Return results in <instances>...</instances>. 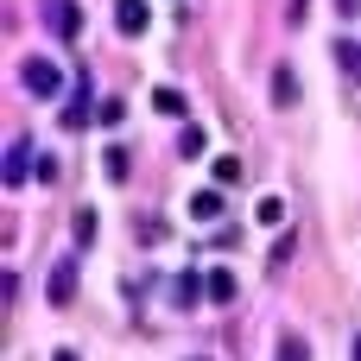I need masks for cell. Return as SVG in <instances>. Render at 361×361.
<instances>
[{
  "mask_svg": "<svg viewBox=\"0 0 361 361\" xmlns=\"http://www.w3.org/2000/svg\"><path fill=\"white\" fill-rule=\"evenodd\" d=\"M19 82H25V95H38V102L63 95V70H57L51 57H25V63H19Z\"/></svg>",
  "mask_w": 361,
  "mask_h": 361,
  "instance_id": "cell-1",
  "label": "cell"
},
{
  "mask_svg": "<svg viewBox=\"0 0 361 361\" xmlns=\"http://www.w3.org/2000/svg\"><path fill=\"white\" fill-rule=\"evenodd\" d=\"M25 178H32V140L19 133V140H6V165H0V184H6V190H19Z\"/></svg>",
  "mask_w": 361,
  "mask_h": 361,
  "instance_id": "cell-2",
  "label": "cell"
},
{
  "mask_svg": "<svg viewBox=\"0 0 361 361\" xmlns=\"http://www.w3.org/2000/svg\"><path fill=\"white\" fill-rule=\"evenodd\" d=\"M44 298H51L57 311H63V305L76 298V260H57V267L44 273Z\"/></svg>",
  "mask_w": 361,
  "mask_h": 361,
  "instance_id": "cell-3",
  "label": "cell"
},
{
  "mask_svg": "<svg viewBox=\"0 0 361 361\" xmlns=\"http://www.w3.org/2000/svg\"><path fill=\"white\" fill-rule=\"evenodd\" d=\"M203 298H209V305H235V298H241L235 273H228V267H209V273H203Z\"/></svg>",
  "mask_w": 361,
  "mask_h": 361,
  "instance_id": "cell-4",
  "label": "cell"
},
{
  "mask_svg": "<svg viewBox=\"0 0 361 361\" xmlns=\"http://www.w3.org/2000/svg\"><path fill=\"white\" fill-rule=\"evenodd\" d=\"M146 19H152V6H146V0H114V25H121L127 38H140V32H146Z\"/></svg>",
  "mask_w": 361,
  "mask_h": 361,
  "instance_id": "cell-5",
  "label": "cell"
},
{
  "mask_svg": "<svg viewBox=\"0 0 361 361\" xmlns=\"http://www.w3.org/2000/svg\"><path fill=\"white\" fill-rule=\"evenodd\" d=\"M273 108H298V70L292 63L273 70Z\"/></svg>",
  "mask_w": 361,
  "mask_h": 361,
  "instance_id": "cell-6",
  "label": "cell"
},
{
  "mask_svg": "<svg viewBox=\"0 0 361 361\" xmlns=\"http://www.w3.org/2000/svg\"><path fill=\"white\" fill-rule=\"evenodd\" d=\"M190 222H222V190H197L190 197Z\"/></svg>",
  "mask_w": 361,
  "mask_h": 361,
  "instance_id": "cell-7",
  "label": "cell"
},
{
  "mask_svg": "<svg viewBox=\"0 0 361 361\" xmlns=\"http://www.w3.org/2000/svg\"><path fill=\"white\" fill-rule=\"evenodd\" d=\"M51 13H57V38H76V32H82V13H76V0H51Z\"/></svg>",
  "mask_w": 361,
  "mask_h": 361,
  "instance_id": "cell-8",
  "label": "cell"
},
{
  "mask_svg": "<svg viewBox=\"0 0 361 361\" xmlns=\"http://www.w3.org/2000/svg\"><path fill=\"white\" fill-rule=\"evenodd\" d=\"M152 108H159V114H171V121H184V108H190V102H184V89H152Z\"/></svg>",
  "mask_w": 361,
  "mask_h": 361,
  "instance_id": "cell-9",
  "label": "cell"
},
{
  "mask_svg": "<svg viewBox=\"0 0 361 361\" xmlns=\"http://www.w3.org/2000/svg\"><path fill=\"white\" fill-rule=\"evenodd\" d=\"M178 152H184V159H203V152H209V133H203V127H184V133H178Z\"/></svg>",
  "mask_w": 361,
  "mask_h": 361,
  "instance_id": "cell-10",
  "label": "cell"
},
{
  "mask_svg": "<svg viewBox=\"0 0 361 361\" xmlns=\"http://www.w3.org/2000/svg\"><path fill=\"white\" fill-rule=\"evenodd\" d=\"M336 63H343V70L361 82V44H355V38H336Z\"/></svg>",
  "mask_w": 361,
  "mask_h": 361,
  "instance_id": "cell-11",
  "label": "cell"
},
{
  "mask_svg": "<svg viewBox=\"0 0 361 361\" xmlns=\"http://www.w3.org/2000/svg\"><path fill=\"white\" fill-rule=\"evenodd\" d=\"M89 121V89H76L70 102H63V127H82Z\"/></svg>",
  "mask_w": 361,
  "mask_h": 361,
  "instance_id": "cell-12",
  "label": "cell"
},
{
  "mask_svg": "<svg viewBox=\"0 0 361 361\" xmlns=\"http://www.w3.org/2000/svg\"><path fill=\"white\" fill-rule=\"evenodd\" d=\"M209 171H216V184H241V159H228V152H222Z\"/></svg>",
  "mask_w": 361,
  "mask_h": 361,
  "instance_id": "cell-13",
  "label": "cell"
},
{
  "mask_svg": "<svg viewBox=\"0 0 361 361\" xmlns=\"http://www.w3.org/2000/svg\"><path fill=\"white\" fill-rule=\"evenodd\" d=\"M254 216L273 228V222H286V203H279V197H260V209H254Z\"/></svg>",
  "mask_w": 361,
  "mask_h": 361,
  "instance_id": "cell-14",
  "label": "cell"
},
{
  "mask_svg": "<svg viewBox=\"0 0 361 361\" xmlns=\"http://www.w3.org/2000/svg\"><path fill=\"white\" fill-rule=\"evenodd\" d=\"M95 241V209H76V247Z\"/></svg>",
  "mask_w": 361,
  "mask_h": 361,
  "instance_id": "cell-15",
  "label": "cell"
},
{
  "mask_svg": "<svg viewBox=\"0 0 361 361\" xmlns=\"http://www.w3.org/2000/svg\"><path fill=\"white\" fill-rule=\"evenodd\" d=\"M279 361H311V349H305L298 336H286V343H279Z\"/></svg>",
  "mask_w": 361,
  "mask_h": 361,
  "instance_id": "cell-16",
  "label": "cell"
},
{
  "mask_svg": "<svg viewBox=\"0 0 361 361\" xmlns=\"http://www.w3.org/2000/svg\"><path fill=\"white\" fill-rule=\"evenodd\" d=\"M349 361H361V336H355V343H349Z\"/></svg>",
  "mask_w": 361,
  "mask_h": 361,
  "instance_id": "cell-17",
  "label": "cell"
},
{
  "mask_svg": "<svg viewBox=\"0 0 361 361\" xmlns=\"http://www.w3.org/2000/svg\"><path fill=\"white\" fill-rule=\"evenodd\" d=\"M51 361H76V355H70V349H57V355H51Z\"/></svg>",
  "mask_w": 361,
  "mask_h": 361,
  "instance_id": "cell-18",
  "label": "cell"
},
{
  "mask_svg": "<svg viewBox=\"0 0 361 361\" xmlns=\"http://www.w3.org/2000/svg\"><path fill=\"white\" fill-rule=\"evenodd\" d=\"M190 361H209V355H190Z\"/></svg>",
  "mask_w": 361,
  "mask_h": 361,
  "instance_id": "cell-19",
  "label": "cell"
}]
</instances>
